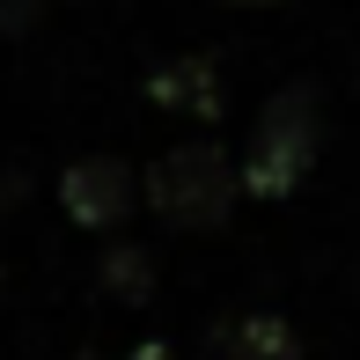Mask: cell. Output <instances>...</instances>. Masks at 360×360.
Listing matches in <instances>:
<instances>
[{"label":"cell","mask_w":360,"mask_h":360,"mask_svg":"<svg viewBox=\"0 0 360 360\" xmlns=\"http://www.w3.org/2000/svg\"><path fill=\"white\" fill-rule=\"evenodd\" d=\"M140 199L155 206V221L184 228V236H214V228H228V214L243 199V169L228 162V147L184 140L140 176Z\"/></svg>","instance_id":"6da1fadb"},{"label":"cell","mask_w":360,"mask_h":360,"mask_svg":"<svg viewBox=\"0 0 360 360\" xmlns=\"http://www.w3.org/2000/svg\"><path fill=\"white\" fill-rule=\"evenodd\" d=\"M316 147H323V103L309 81H287L265 110H257V133L243 147V191L250 199H294L302 176L316 169Z\"/></svg>","instance_id":"7a4b0ae2"},{"label":"cell","mask_w":360,"mask_h":360,"mask_svg":"<svg viewBox=\"0 0 360 360\" xmlns=\"http://www.w3.org/2000/svg\"><path fill=\"white\" fill-rule=\"evenodd\" d=\"M59 206H67L74 228H118L140 206L133 162H118V155H81V162H67V169H59Z\"/></svg>","instance_id":"3957f363"},{"label":"cell","mask_w":360,"mask_h":360,"mask_svg":"<svg viewBox=\"0 0 360 360\" xmlns=\"http://www.w3.org/2000/svg\"><path fill=\"white\" fill-rule=\"evenodd\" d=\"M147 96L184 110V118H221V67L214 59H169V67L147 81Z\"/></svg>","instance_id":"277c9868"},{"label":"cell","mask_w":360,"mask_h":360,"mask_svg":"<svg viewBox=\"0 0 360 360\" xmlns=\"http://www.w3.org/2000/svg\"><path fill=\"white\" fill-rule=\"evenodd\" d=\"M221 360H302V338L287 331V316H243L221 338Z\"/></svg>","instance_id":"5b68a950"},{"label":"cell","mask_w":360,"mask_h":360,"mask_svg":"<svg viewBox=\"0 0 360 360\" xmlns=\"http://www.w3.org/2000/svg\"><path fill=\"white\" fill-rule=\"evenodd\" d=\"M96 280H103V294L110 302H147L155 294V257L147 250H133V243H118V250H103V265H96Z\"/></svg>","instance_id":"8992f818"},{"label":"cell","mask_w":360,"mask_h":360,"mask_svg":"<svg viewBox=\"0 0 360 360\" xmlns=\"http://www.w3.org/2000/svg\"><path fill=\"white\" fill-rule=\"evenodd\" d=\"M133 360H169V346H162V338H147V346H140Z\"/></svg>","instance_id":"52a82bcc"},{"label":"cell","mask_w":360,"mask_h":360,"mask_svg":"<svg viewBox=\"0 0 360 360\" xmlns=\"http://www.w3.org/2000/svg\"><path fill=\"white\" fill-rule=\"evenodd\" d=\"M221 8H280V0H221Z\"/></svg>","instance_id":"ba28073f"},{"label":"cell","mask_w":360,"mask_h":360,"mask_svg":"<svg viewBox=\"0 0 360 360\" xmlns=\"http://www.w3.org/2000/svg\"><path fill=\"white\" fill-rule=\"evenodd\" d=\"M74 360H110V353H74Z\"/></svg>","instance_id":"9c48e42d"}]
</instances>
